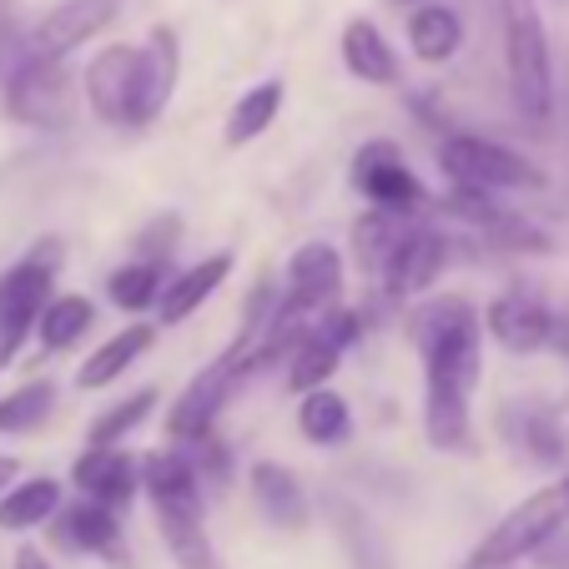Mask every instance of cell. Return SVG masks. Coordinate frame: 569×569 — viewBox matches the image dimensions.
Masks as SVG:
<instances>
[{
  "label": "cell",
  "mask_w": 569,
  "mask_h": 569,
  "mask_svg": "<svg viewBox=\"0 0 569 569\" xmlns=\"http://www.w3.org/2000/svg\"><path fill=\"white\" fill-rule=\"evenodd\" d=\"M26 56V36H21V11L16 0H0V71L11 76Z\"/></svg>",
  "instance_id": "obj_34"
},
{
  "label": "cell",
  "mask_w": 569,
  "mask_h": 569,
  "mask_svg": "<svg viewBox=\"0 0 569 569\" xmlns=\"http://www.w3.org/2000/svg\"><path fill=\"white\" fill-rule=\"evenodd\" d=\"M161 288H167L161 262H127V268H117L107 278V298L117 302V308H127V312L151 308V302L161 298Z\"/></svg>",
  "instance_id": "obj_30"
},
{
  "label": "cell",
  "mask_w": 569,
  "mask_h": 569,
  "mask_svg": "<svg viewBox=\"0 0 569 569\" xmlns=\"http://www.w3.org/2000/svg\"><path fill=\"white\" fill-rule=\"evenodd\" d=\"M569 525V473L559 483H545L539 495H529L525 505H515L489 535L473 545L469 569H509L525 555H539L559 529Z\"/></svg>",
  "instance_id": "obj_4"
},
{
  "label": "cell",
  "mask_w": 569,
  "mask_h": 569,
  "mask_svg": "<svg viewBox=\"0 0 569 569\" xmlns=\"http://www.w3.org/2000/svg\"><path fill=\"white\" fill-rule=\"evenodd\" d=\"M117 11H121V0H61L26 36V56H36V61H66L81 41L107 31L117 21Z\"/></svg>",
  "instance_id": "obj_10"
},
{
  "label": "cell",
  "mask_w": 569,
  "mask_h": 569,
  "mask_svg": "<svg viewBox=\"0 0 569 569\" xmlns=\"http://www.w3.org/2000/svg\"><path fill=\"white\" fill-rule=\"evenodd\" d=\"M322 515H328V525H333L338 545L348 549V565H353V569H393V565H388L383 535H378L373 519H368L353 499L328 495V499H322Z\"/></svg>",
  "instance_id": "obj_21"
},
{
  "label": "cell",
  "mask_w": 569,
  "mask_h": 569,
  "mask_svg": "<svg viewBox=\"0 0 569 569\" xmlns=\"http://www.w3.org/2000/svg\"><path fill=\"white\" fill-rule=\"evenodd\" d=\"M71 483L81 499H97L107 509H127L131 495L141 489V463L127 449H87L71 463Z\"/></svg>",
  "instance_id": "obj_14"
},
{
  "label": "cell",
  "mask_w": 569,
  "mask_h": 569,
  "mask_svg": "<svg viewBox=\"0 0 569 569\" xmlns=\"http://www.w3.org/2000/svg\"><path fill=\"white\" fill-rule=\"evenodd\" d=\"M248 483H252V499H258L262 519L278 529H302L308 525V495H302V483L292 469L272 459H258L248 469Z\"/></svg>",
  "instance_id": "obj_19"
},
{
  "label": "cell",
  "mask_w": 569,
  "mask_h": 569,
  "mask_svg": "<svg viewBox=\"0 0 569 569\" xmlns=\"http://www.w3.org/2000/svg\"><path fill=\"white\" fill-rule=\"evenodd\" d=\"M51 403H56V388L46 383H26V388H16L11 398H0V433H26V429H36V423L51 413Z\"/></svg>",
  "instance_id": "obj_31"
},
{
  "label": "cell",
  "mask_w": 569,
  "mask_h": 569,
  "mask_svg": "<svg viewBox=\"0 0 569 569\" xmlns=\"http://www.w3.org/2000/svg\"><path fill=\"white\" fill-rule=\"evenodd\" d=\"M298 429H302V439H312V443H343L348 439V403L333 393V388L302 393Z\"/></svg>",
  "instance_id": "obj_28"
},
{
  "label": "cell",
  "mask_w": 569,
  "mask_h": 569,
  "mask_svg": "<svg viewBox=\"0 0 569 569\" xmlns=\"http://www.w3.org/2000/svg\"><path fill=\"white\" fill-rule=\"evenodd\" d=\"M505 11V66L515 107L529 127H545L555 111V76H549V36L535 0H499Z\"/></svg>",
  "instance_id": "obj_3"
},
{
  "label": "cell",
  "mask_w": 569,
  "mask_h": 569,
  "mask_svg": "<svg viewBox=\"0 0 569 569\" xmlns=\"http://www.w3.org/2000/svg\"><path fill=\"white\" fill-rule=\"evenodd\" d=\"M353 182H358V192L373 202V212H388V217H413L429 202L419 177L409 172V161H403V151H398L393 141H368V147H358Z\"/></svg>",
  "instance_id": "obj_9"
},
{
  "label": "cell",
  "mask_w": 569,
  "mask_h": 569,
  "mask_svg": "<svg viewBox=\"0 0 569 569\" xmlns=\"http://www.w3.org/2000/svg\"><path fill=\"white\" fill-rule=\"evenodd\" d=\"M91 322H97V308H91L87 298L66 292V298H51V308H46L41 322H36V333H41L46 348H71L76 338L91 328Z\"/></svg>",
  "instance_id": "obj_29"
},
{
  "label": "cell",
  "mask_w": 569,
  "mask_h": 569,
  "mask_svg": "<svg viewBox=\"0 0 569 569\" xmlns=\"http://www.w3.org/2000/svg\"><path fill=\"white\" fill-rule=\"evenodd\" d=\"M409 41H413V56H419V61H429V66L449 61V56L463 46L459 11H449V6H419L409 21Z\"/></svg>",
  "instance_id": "obj_24"
},
{
  "label": "cell",
  "mask_w": 569,
  "mask_h": 569,
  "mask_svg": "<svg viewBox=\"0 0 569 569\" xmlns=\"http://www.w3.org/2000/svg\"><path fill=\"white\" fill-rule=\"evenodd\" d=\"M423 353V429L443 453L469 449V393L479 383V333L483 318L469 298H433L409 322Z\"/></svg>",
  "instance_id": "obj_1"
},
{
  "label": "cell",
  "mask_w": 569,
  "mask_h": 569,
  "mask_svg": "<svg viewBox=\"0 0 569 569\" xmlns=\"http://www.w3.org/2000/svg\"><path fill=\"white\" fill-rule=\"evenodd\" d=\"M252 368H258V358H252V333H237L232 343H227V353L212 358V363L182 388V398L172 403V419H167L172 423V439L177 443L207 439L217 413L232 403V393L242 388V378H248Z\"/></svg>",
  "instance_id": "obj_5"
},
{
  "label": "cell",
  "mask_w": 569,
  "mask_h": 569,
  "mask_svg": "<svg viewBox=\"0 0 569 569\" xmlns=\"http://www.w3.org/2000/svg\"><path fill=\"white\" fill-rule=\"evenodd\" d=\"M353 237H358V258L368 262V268H378L383 272L388 268V258L398 252V242H403V227H398V217H388V212H373V217H363V222L353 227Z\"/></svg>",
  "instance_id": "obj_33"
},
{
  "label": "cell",
  "mask_w": 569,
  "mask_h": 569,
  "mask_svg": "<svg viewBox=\"0 0 569 569\" xmlns=\"http://www.w3.org/2000/svg\"><path fill=\"white\" fill-rule=\"evenodd\" d=\"M16 569H56V565L36 545H21V549H16Z\"/></svg>",
  "instance_id": "obj_37"
},
{
  "label": "cell",
  "mask_w": 569,
  "mask_h": 569,
  "mask_svg": "<svg viewBox=\"0 0 569 569\" xmlns=\"http://www.w3.org/2000/svg\"><path fill=\"white\" fill-rule=\"evenodd\" d=\"M278 107H282V81H258L252 91H242L227 117V147H242V141H258L262 131L278 121Z\"/></svg>",
  "instance_id": "obj_27"
},
{
  "label": "cell",
  "mask_w": 569,
  "mask_h": 569,
  "mask_svg": "<svg viewBox=\"0 0 569 569\" xmlns=\"http://www.w3.org/2000/svg\"><path fill=\"white\" fill-rule=\"evenodd\" d=\"M61 509V483L56 479H26V483H11L0 495V529H36Z\"/></svg>",
  "instance_id": "obj_25"
},
{
  "label": "cell",
  "mask_w": 569,
  "mask_h": 569,
  "mask_svg": "<svg viewBox=\"0 0 569 569\" xmlns=\"http://www.w3.org/2000/svg\"><path fill=\"white\" fill-rule=\"evenodd\" d=\"M535 565H539V569H569V529H559V535L549 539L545 549H539Z\"/></svg>",
  "instance_id": "obj_36"
},
{
  "label": "cell",
  "mask_w": 569,
  "mask_h": 569,
  "mask_svg": "<svg viewBox=\"0 0 569 569\" xmlns=\"http://www.w3.org/2000/svg\"><path fill=\"white\" fill-rule=\"evenodd\" d=\"M338 292H343V258H338L328 242H302L288 262V288H282V298L302 312L328 318Z\"/></svg>",
  "instance_id": "obj_12"
},
{
  "label": "cell",
  "mask_w": 569,
  "mask_h": 569,
  "mask_svg": "<svg viewBox=\"0 0 569 569\" xmlns=\"http://www.w3.org/2000/svg\"><path fill=\"white\" fill-rule=\"evenodd\" d=\"M16 479V459H0V483H11Z\"/></svg>",
  "instance_id": "obj_39"
},
{
  "label": "cell",
  "mask_w": 569,
  "mask_h": 569,
  "mask_svg": "<svg viewBox=\"0 0 569 569\" xmlns=\"http://www.w3.org/2000/svg\"><path fill=\"white\" fill-rule=\"evenodd\" d=\"M499 423H505L509 443H519L529 459H539V463H559V459H565V449H569L565 423H559L555 409H545V403H535V398L509 403V409L499 413Z\"/></svg>",
  "instance_id": "obj_18"
},
{
  "label": "cell",
  "mask_w": 569,
  "mask_h": 569,
  "mask_svg": "<svg viewBox=\"0 0 569 569\" xmlns=\"http://www.w3.org/2000/svg\"><path fill=\"white\" fill-rule=\"evenodd\" d=\"M56 262H61V248L46 242V248H36L26 262H16L11 272H0V368L11 363L21 338L31 333L36 322H41V312L51 308Z\"/></svg>",
  "instance_id": "obj_6"
},
{
  "label": "cell",
  "mask_w": 569,
  "mask_h": 569,
  "mask_svg": "<svg viewBox=\"0 0 569 569\" xmlns=\"http://www.w3.org/2000/svg\"><path fill=\"white\" fill-rule=\"evenodd\" d=\"M177 76H182V46H177L172 26H157L141 46V87H137V127L157 121L167 111L177 91Z\"/></svg>",
  "instance_id": "obj_15"
},
{
  "label": "cell",
  "mask_w": 569,
  "mask_h": 569,
  "mask_svg": "<svg viewBox=\"0 0 569 569\" xmlns=\"http://www.w3.org/2000/svg\"><path fill=\"white\" fill-rule=\"evenodd\" d=\"M141 489L151 499L161 545L172 549L182 569H212V539H207V515H202V479H197L192 459L182 449L147 453L141 459Z\"/></svg>",
  "instance_id": "obj_2"
},
{
  "label": "cell",
  "mask_w": 569,
  "mask_h": 569,
  "mask_svg": "<svg viewBox=\"0 0 569 569\" xmlns=\"http://www.w3.org/2000/svg\"><path fill=\"white\" fill-rule=\"evenodd\" d=\"M443 172L473 192H535V187H545V172L535 161H525L519 151L489 137H449L443 141Z\"/></svg>",
  "instance_id": "obj_7"
},
{
  "label": "cell",
  "mask_w": 569,
  "mask_h": 569,
  "mask_svg": "<svg viewBox=\"0 0 569 569\" xmlns=\"http://www.w3.org/2000/svg\"><path fill=\"white\" fill-rule=\"evenodd\" d=\"M177 232H182V222H177L172 212H167V217H157V222H151L147 232L137 237V252H141V262H157V258H167V252L177 248Z\"/></svg>",
  "instance_id": "obj_35"
},
{
  "label": "cell",
  "mask_w": 569,
  "mask_h": 569,
  "mask_svg": "<svg viewBox=\"0 0 569 569\" xmlns=\"http://www.w3.org/2000/svg\"><path fill=\"white\" fill-rule=\"evenodd\" d=\"M343 66L358 76V81H368V87H393L398 81V56L373 21L343 26Z\"/></svg>",
  "instance_id": "obj_23"
},
{
  "label": "cell",
  "mask_w": 569,
  "mask_h": 569,
  "mask_svg": "<svg viewBox=\"0 0 569 569\" xmlns=\"http://www.w3.org/2000/svg\"><path fill=\"white\" fill-rule=\"evenodd\" d=\"M61 535H66V545L87 549V555H111V549H117V535H121L117 509L97 505V499H76V505L61 515Z\"/></svg>",
  "instance_id": "obj_26"
},
{
  "label": "cell",
  "mask_w": 569,
  "mask_h": 569,
  "mask_svg": "<svg viewBox=\"0 0 569 569\" xmlns=\"http://www.w3.org/2000/svg\"><path fill=\"white\" fill-rule=\"evenodd\" d=\"M483 328H489V333H495L509 353H535V348H549L555 312H549L539 298H529V292H505V298L489 302Z\"/></svg>",
  "instance_id": "obj_16"
},
{
  "label": "cell",
  "mask_w": 569,
  "mask_h": 569,
  "mask_svg": "<svg viewBox=\"0 0 569 569\" xmlns=\"http://www.w3.org/2000/svg\"><path fill=\"white\" fill-rule=\"evenodd\" d=\"M6 111L26 127H66L76 111L71 97V76H66L61 61H36V56H21L11 76H6Z\"/></svg>",
  "instance_id": "obj_8"
},
{
  "label": "cell",
  "mask_w": 569,
  "mask_h": 569,
  "mask_svg": "<svg viewBox=\"0 0 569 569\" xmlns=\"http://www.w3.org/2000/svg\"><path fill=\"white\" fill-rule=\"evenodd\" d=\"M443 262H449V237L409 232L403 242H398L393 258H388L383 282H388V292H393V298H419V292H429L433 282H439Z\"/></svg>",
  "instance_id": "obj_17"
},
{
  "label": "cell",
  "mask_w": 569,
  "mask_h": 569,
  "mask_svg": "<svg viewBox=\"0 0 569 569\" xmlns=\"http://www.w3.org/2000/svg\"><path fill=\"white\" fill-rule=\"evenodd\" d=\"M549 348L569 358V318H555V333H549Z\"/></svg>",
  "instance_id": "obj_38"
},
{
  "label": "cell",
  "mask_w": 569,
  "mask_h": 569,
  "mask_svg": "<svg viewBox=\"0 0 569 569\" xmlns=\"http://www.w3.org/2000/svg\"><path fill=\"white\" fill-rule=\"evenodd\" d=\"M353 333H358L353 312H328V318L318 322V333H312L288 363V388L292 393H318V388H328V378L338 373L343 348L353 343Z\"/></svg>",
  "instance_id": "obj_13"
},
{
  "label": "cell",
  "mask_w": 569,
  "mask_h": 569,
  "mask_svg": "<svg viewBox=\"0 0 569 569\" xmlns=\"http://www.w3.org/2000/svg\"><path fill=\"white\" fill-rule=\"evenodd\" d=\"M151 338H157V328H151V322H131V328H121V333L111 338V343H101L97 353H91L87 363H81V373H76V388L97 393V388L117 383V378L127 373V368L151 348Z\"/></svg>",
  "instance_id": "obj_22"
},
{
  "label": "cell",
  "mask_w": 569,
  "mask_h": 569,
  "mask_svg": "<svg viewBox=\"0 0 569 569\" xmlns=\"http://www.w3.org/2000/svg\"><path fill=\"white\" fill-rule=\"evenodd\" d=\"M137 87H141V51L137 46H107L87 66V101L111 127H137Z\"/></svg>",
  "instance_id": "obj_11"
},
{
  "label": "cell",
  "mask_w": 569,
  "mask_h": 569,
  "mask_svg": "<svg viewBox=\"0 0 569 569\" xmlns=\"http://www.w3.org/2000/svg\"><path fill=\"white\" fill-rule=\"evenodd\" d=\"M227 272H232V258H227V252H212V258H202L197 268H187L182 278L167 282V288H161V298H157L161 328H172V322L192 318V312L202 308V302L227 282Z\"/></svg>",
  "instance_id": "obj_20"
},
{
  "label": "cell",
  "mask_w": 569,
  "mask_h": 569,
  "mask_svg": "<svg viewBox=\"0 0 569 569\" xmlns=\"http://www.w3.org/2000/svg\"><path fill=\"white\" fill-rule=\"evenodd\" d=\"M151 403H157V388H141V393H131L121 409L101 413V419L91 423V449H117V443L151 413Z\"/></svg>",
  "instance_id": "obj_32"
}]
</instances>
